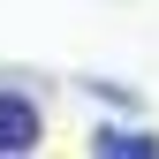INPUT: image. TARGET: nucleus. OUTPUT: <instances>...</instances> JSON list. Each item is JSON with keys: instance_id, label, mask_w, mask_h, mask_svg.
Wrapping results in <instances>:
<instances>
[{"instance_id": "2", "label": "nucleus", "mask_w": 159, "mask_h": 159, "mask_svg": "<svg viewBox=\"0 0 159 159\" xmlns=\"http://www.w3.org/2000/svg\"><path fill=\"white\" fill-rule=\"evenodd\" d=\"M84 152L91 159H159V129H136V114H114V121L84 129Z\"/></svg>"}, {"instance_id": "1", "label": "nucleus", "mask_w": 159, "mask_h": 159, "mask_svg": "<svg viewBox=\"0 0 159 159\" xmlns=\"http://www.w3.org/2000/svg\"><path fill=\"white\" fill-rule=\"evenodd\" d=\"M46 152V76L0 68V159Z\"/></svg>"}, {"instance_id": "3", "label": "nucleus", "mask_w": 159, "mask_h": 159, "mask_svg": "<svg viewBox=\"0 0 159 159\" xmlns=\"http://www.w3.org/2000/svg\"><path fill=\"white\" fill-rule=\"evenodd\" d=\"M68 91H84V98H98V106H106V114H144V91H136V84H121V76H68Z\"/></svg>"}]
</instances>
